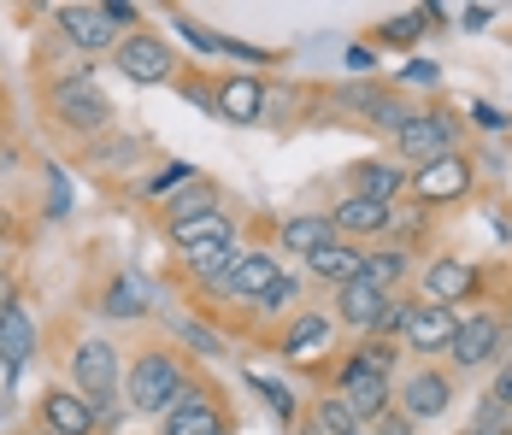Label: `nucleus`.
<instances>
[{
	"mask_svg": "<svg viewBox=\"0 0 512 435\" xmlns=\"http://www.w3.org/2000/svg\"><path fill=\"white\" fill-rule=\"evenodd\" d=\"M389 142H395V159H407V165L448 159V153H460V118L442 112V106H436V112H412Z\"/></svg>",
	"mask_w": 512,
	"mask_h": 435,
	"instance_id": "nucleus-4",
	"label": "nucleus"
},
{
	"mask_svg": "<svg viewBox=\"0 0 512 435\" xmlns=\"http://www.w3.org/2000/svg\"><path fill=\"white\" fill-rule=\"evenodd\" d=\"M236 236H212V242H189L183 247V265H189V277H201V283H212V277H224L230 265H236Z\"/></svg>",
	"mask_w": 512,
	"mask_h": 435,
	"instance_id": "nucleus-24",
	"label": "nucleus"
},
{
	"mask_svg": "<svg viewBox=\"0 0 512 435\" xmlns=\"http://www.w3.org/2000/svg\"><path fill=\"white\" fill-rule=\"evenodd\" d=\"M407 165L401 159H359L354 165V189L348 194H365V200H383V206H401L407 194Z\"/></svg>",
	"mask_w": 512,
	"mask_h": 435,
	"instance_id": "nucleus-16",
	"label": "nucleus"
},
{
	"mask_svg": "<svg viewBox=\"0 0 512 435\" xmlns=\"http://www.w3.org/2000/svg\"><path fill=\"white\" fill-rule=\"evenodd\" d=\"M53 24H59V36H65L71 48H83V53L118 48V30H112V18H106L101 6H59Z\"/></svg>",
	"mask_w": 512,
	"mask_h": 435,
	"instance_id": "nucleus-14",
	"label": "nucleus"
},
{
	"mask_svg": "<svg viewBox=\"0 0 512 435\" xmlns=\"http://www.w3.org/2000/svg\"><path fill=\"white\" fill-rule=\"evenodd\" d=\"M324 242H336V224H330V212H295V218H283V253L312 259Z\"/></svg>",
	"mask_w": 512,
	"mask_h": 435,
	"instance_id": "nucleus-21",
	"label": "nucleus"
},
{
	"mask_svg": "<svg viewBox=\"0 0 512 435\" xmlns=\"http://www.w3.org/2000/svg\"><path fill=\"white\" fill-rule=\"evenodd\" d=\"M283 277V259L277 253H265V247H254V253H236V265L224 271V277H212L206 289L212 294H236V300H265V289Z\"/></svg>",
	"mask_w": 512,
	"mask_h": 435,
	"instance_id": "nucleus-11",
	"label": "nucleus"
},
{
	"mask_svg": "<svg viewBox=\"0 0 512 435\" xmlns=\"http://www.w3.org/2000/svg\"><path fill=\"white\" fill-rule=\"evenodd\" d=\"M42 435H48V430H42Z\"/></svg>",
	"mask_w": 512,
	"mask_h": 435,
	"instance_id": "nucleus-49",
	"label": "nucleus"
},
{
	"mask_svg": "<svg viewBox=\"0 0 512 435\" xmlns=\"http://www.w3.org/2000/svg\"><path fill=\"white\" fill-rule=\"evenodd\" d=\"M95 165H112V171H124L130 159H142V142L136 136H118V142H95V153H89Z\"/></svg>",
	"mask_w": 512,
	"mask_h": 435,
	"instance_id": "nucleus-32",
	"label": "nucleus"
},
{
	"mask_svg": "<svg viewBox=\"0 0 512 435\" xmlns=\"http://www.w3.org/2000/svg\"><path fill=\"white\" fill-rule=\"evenodd\" d=\"M71 377H77V394L89 400V412L95 418H118V406H124V371H118V347L101 336H83L71 347Z\"/></svg>",
	"mask_w": 512,
	"mask_h": 435,
	"instance_id": "nucleus-1",
	"label": "nucleus"
},
{
	"mask_svg": "<svg viewBox=\"0 0 512 435\" xmlns=\"http://www.w3.org/2000/svg\"><path fill=\"white\" fill-rule=\"evenodd\" d=\"M212 212H224V206H218V183H206V177L183 183L165 200V224H195V218H212Z\"/></svg>",
	"mask_w": 512,
	"mask_h": 435,
	"instance_id": "nucleus-23",
	"label": "nucleus"
},
{
	"mask_svg": "<svg viewBox=\"0 0 512 435\" xmlns=\"http://www.w3.org/2000/svg\"><path fill=\"white\" fill-rule=\"evenodd\" d=\"M359 259H365V247H354V242H342V236H336V242H324L307 259V271L318 277V283H336V289H342V283H354V277H359Z\"/></svg>",
	"mask_w": 512,
	"mask_h": 435,
	"instance_id": "nucleus-22",
	"label": "nucleus"
},
{
	"mask_svg": "<svg viewBox=\"0 0 512 435\" xmlns=\"http://www.w3.org/2000/svg\"><path fill=\"white\" fill-rule=\"evenodd\" d=\"M177 336L189 341V347H195V353H206V359H218V353H224V341L212 336V330H206V324H195V318H177Z\"/></svg>",
	"mask_w": 512,
	"mask_h": 435,
	"instance_id": "nucleus-34",
	"label": "nucleus"
},
{
	"mask_svg": "<svg viewBox=\"0 0 512 435\" xmlns=\"http://www.w3.org/2000/svg\"><path fill=\"white\" fill-rule=\"evenodd\" d=\"M48 100H53V118H59L65 130L101 136L106 124H112V100H106V89L95 83V71H65V77H53Z\"/></svg>",
	"mask_w": 512,
	"mask_h": 435,
	"instance_id": "nucleus-3",
	"label": "nucleus"
},
{
	"mask_svg": "<svg viewBox=\"0 0 512 435\" xmlns=\"http://www.w3.org/2000/svg\"><path fill=\"white\" fill-rule=\"evenodd\" d=\"M212 112L230 118V124H259L265 118V83L259 77H224L218 95H212Z\"/></svg>",
	"mask_w": 512,
	"mask_h": 435,
	"instance_id": "nucleus-17",
	"label": "nucleus"
},
{
	"mask_svg": "<svg viewBox=\"0 0 512 435\" xmlns=\"http://www.w3.org/2000/svg\"><path fill=\"white\" fill-rule=\"evenodd\" d=\"M365 430H371V435H412V430H418V424H407V418H401V412L389 406V412H383L377 424H365Z\"/></svg>",
	"mask_w": 512,
	"mask_h": 435,
	"instance_id": "nucleus-40",
	"label": "nucleus"
},
{
	"mask_svg": "<svg viewBox=\"0 0 512 435\" xmlns=\"http://www.w3.org/2000/svg\"><path fill=\"white\" fill-rule=\"evenodd\" d=\"M195 177H201L195 165H183V159H171V165H165L159 177H148V194H171V189H183V183H195Z\"/></svg>",
	"mask_w": 512,
	"mask_h": 435,
	"instance_id": "nucleus-36",
	"label": "nucleus"
},
{
	"mask_svg": "<svg viewBox=\"0 0 512 435\" xmlns=\"http://www.w3.org/2000/svg\"><path fill=\"white\" fill-rule=\"evenodd\" d=\"M330 224H336V236L342 242H383L389 230H395V206H383V200H365V194H342L336 206H330Z\"/></svg>",
	"mask_w": 512,
	"mask_h": 435,
	"instance_id": "nucleus-9",
	"label": "nucleus"
},
{
	"mask_svg": "<svg viewBox=\"0 0 512 435\" xmlns=\"http://www.w3.org/2000/svg\"><path fill=\"white\" fill-rule=\"evenodd\" d=\"M489 18H495V6H465V12H460L465 30H489Z\"/></svg>",
	"mask_w": 512,
	"mask_h": 435,
	"instance_id": "nucleus-44",
	"label": "nucleus"
},
{
	"mask_svg": "<svg viewBox=\"0 0 512 435\" xmlns=\"http://www.w3.org/2000/svg\"><path fill=\"white\" fill-rule=\"evenodd\" d=\"M101 12L112 18V30H118V24H136V18H142V12H136V6H124V0H101Z\"/></svg>",
	"mask_w": 512,
	"mask_h": 435,
	"instance_id": "nucleus-43",
	"label": "nucleus"
},
{
	"mask_svg": "<svg viewBox=\"0 0 512 435\" xmlns=\"http://www.w3.org/2000/svg\"><path fill=\"white\" fill-rule=\"evenodd\" d=\"M112 59H118V71H124L130 83H165V77L177 71L171 48H165L159 36H148V30H136V36H118Z\"/></svg>",
	"mask_w": 512,
	"mask_h": 435,
	"instance_id": "nucleus-12",
	"label": "nucleus"
},
{
	"mask_svg": "<svg viewBox=\"0 0 512 435\" xmlns=\"http://www.w3.org/2000/svg\"><path fill=\"white\" fill-rule=\"evenodd\" d=\"M248 383H254L259 394H265V406H271V412H277L283 424L295 418V388H289V383H277V377H248Z\"/></svg>",
	"mask_w": 512,
	"mask_h": 435,
	"instance_id": "nucleus-33",
	"label": "nucleus"
},
{
	"mask_svg": "<svg viewBox=\"0 0 512 435\" xmlns=\"http://www.w3.org/2000/svg\"><path fill=\"white\" fill-rule=\"evenodd\" d=\"M48 183H53L48 218H65V212H71V189H65V177H59V165H48Z\"/></svg>",
	"mask_w": 512,
	"mask_h": 435,
	"instance_id": "nucleus-39",
	"label": "nucleus"
},
{
	"mask_svg": "<svg viewBox=\"0 0 512 435\" xmlns=\"http://www.w3.org/2000/svg\"><path fill=\"white\" fill-rule=\"evenodd\" d=\"M401 77H407V83H424V89H436V83H442V65H436V59H407Z\"/></svg>",
	"mask_w": 512,
	"mask_h": 435,
	"instance_id": "nucleus-38",
	"label": "nucleus"
},
{
	"mask_svg": "<svg viewBox=\"0 0 512 435\" xmlns=\"http://www.w3.org/2000/svg\"><path fill=\"white\" fill-rule=\"evenodd\" d=\"M359 435H371V430H359Z\"/></svg>",
	"mask_w": 512,
	"mask_h": 435,
	"instance_id": "nucleus-48",
	"label": "nucleus"
},
{
	"mask_svg": "<svg viewBox=\"0 0 512 435\" xmlns=\"http://www.w3.org/2000/svg\"><path fill=\"white\" fill-rule=\"evenodd\" d=\"M348 71H371V48H348Z\"/></svg>",
	"mask_w": 512,
	"mask_h": 435,
	"instance_id": "nucleus-46",
	"label": "nucleus"
},
{
	"mask_svg": "<svg viewBox=\"0 0 512 435\" xmlns=\"http://www.w3.org/2000/svg\"><path fill=\"white\" fill-rule=\"evenodd\" d=\"M330 312H295V324L283 330V353L289 359H312L318 347H330Z\"/></svg>",
	"mask_w": 512,
	"mask_h": 435,
	"instance_id": "nucleus-26",
	"label": "nucleus"
},
{
	"mask_svg": "<svg viewBox=\"0 0 512 435\" xmlns=\"http://www.w3.org/2000/svg\"><path fill=\"white\" fill-rule=\"evenodd\" d=\"M312 430H318V435H359L365 424L348 412V400H342V394H324V400L312 406Z\"/></svg>",
	"mask_w": 512,
	"mask_h": 435,
	"instance_id": "nucleus-28",
	"label": "nucleus"
},
{
	"mask_svg": "<svg viewBox=\"0 0 512 435\" xmlns=\"http://www.w3.org/2000/svg\"><path fill=\"white\" fill-rule=\"evenodd\" d=\"M483 418H512V359H501V371H495V388L483 394V406H477V424Z\"/></svg>",
	"mask_w": 512,
	"mask_h": 435,
	"instance_id": "nucleus-31",
	"label": "nucleus"
},
{
	"mask_svg": "<svg viewBox=\"0 0 512 435\" xmlns=\"http://www.w3.org/2000/svg\"><path fill=\"white\" fill-rule=\"evenodd\" d=\"M471 289H477L471 259H430V265H424V300H436V306H460Z\"/></svg>",
	"mask_w": 512,
	"mask_h": 435,
	"instance_id": "nucleus-18",
	"label": "nucleus"
},
{
	"mask_svg": "<svg viewBox=\"0 0 512 435\" xmlns=\"http://www.w3.org/2000/svg\"><path fill=\"white\" fill-rule=\"evenodd\" d=\"M218 53H230V59H248V65H271V53H265V48H248V42H230V36L218 42Z\"/></svg>",
	"mask_w": 512,
	"mask_h": 435,
	"instance_id": "nucleus-41",
	"label": "nucleus"
},
{
	"mask_svg": "<svg viewBox=\"0 0 512 435\" xmlns=\"http://www.w3.org/2000/svg\"><path fill=\"white\" fill-rule=\"evenodd\" d=\"M501 312H477V318H465L454 341H448V359H454V371H483V365H495L501 359Z\"/></svg>",
	"mask_w": 512,
	"mask_h": 435,
	"instance_id": "nucleus-10",
	"label": "nucleus"
},
{
	"mask_svg": "<svg viewBox=\"0 0 512 435\" xmlns=\"http://www.w3.org/2000/svg\"><path fill=\"white\" fill-rule=\"evenodd\" d=\"M101 312H106V318H142V312H148V283H142L136 271L112 277L106 294H101Z\"/></svg>",
	"mask_w": 512,
	"mask_h": 435,
	"instance_id": "nucleus-27",
	"label": "nucleus"
},
{
	"mask_svg": "<svg viewBox=\"0 0 512 435\" xmlns=\"http://www.w3.org/2000/svg\"><path fill=\"white\" fill-rule=\"evenodd\" d=\"M165 230H171V242H177V247H189V242H212V236H236L224 212H212V218H195V224H165Z\"/></svg>",
	"mask_w": 512,
	"mask_h": 435,
	"instance_id": "nucleus-30",
	"label": "nucleus"
},
{
	"mask_svg": "<svg viewBox=\"0 0 512 435\" xmlns=\"http://www.w3.org/2000/svg\"><path fill=\"white\" fill-rule=\"evenodd\" d=\"M30 353H36V324H30L24 306H12V312L0 318V365H6V371H24Z\"/></svg>",
	"mask_w": 512,
	"mask_h": 435,
	"instance_id": "nucleus-25",
	"label": "nucleus"
},
{
	"mask_svg": "<svg viewBox=\"0 0 512 435\" xmlns=\"http://www.w3.org/2000/svg\"><path fill=\"white\" fill-rule=\"evenodd\" d=\"M336 394L348 400V412H354L359 424H377V418L395 406V383H389L383 371L354 365V359H342V371H336Z\"/></svg>",
	"mask_w": 512,
	"mask_h": 435,
	"instance_id": "nucleus-7",
	"label": "nucleus"
},
{
	"mask_svg": "<svg viewBox=\"0 0 512 435\" xmlns=\"http://www.w3.org/2000/svg\"><path fill=\"white\" fill-rule=\"evenodd\" d=\"M471 118H477V130H489V136L507 130V112H495V106H471Z\"/></svg>",
	"mask_w": 512,
	"mask_h": 435,
	"instance_id": "nucleus-42",
	"label": "nucleus"
},
{
	"mask_svg": "<svg viewBox=\"0 0 512 435\" xmlns=\"http://www.w3.org/2000/svg\"><path fill=\"white\" fill-rule=\"evenodd\" d=\"M212 424H218V406H212V394L189 383L183 394H177V406L159 418V435H206Z\"/></svg>",
	"mask_w": 512,
	"mask_h": 435,
	"instance_id": "nucleus-19",
	"label": "nucleus"
},
{
	"mask_svg": "<svg viewBox=\"0 0 512 435\" xmlns=\"http://www.w3.org/2000/svg\"><path fill=\"white\" fill-rule=\"evenodd\" d=\"M359 277H365V283H377L383 294H395V289L412 277V253H407L401 242L365 247V259H359Z\"/></svg>",
	"mask_w": 512,
	"mask_h": 435,
	"instance_id": "nucleus-20",
	"label": "nucleus"
},
{
	"mask_svg": "<svg viewBox=\"0 0 512 435\" xmlns=\"http://www.w3.org/2000/svg\"><path fill=\"white\" fill-rule=\"evenodd\" d=\"M183 388H189V377H183V365L171 353H142L130 365V377H124V406L142 412V418H165Z\"/></svg>",
	"mask_w": 512,
	"mask_h": 435,
	"instance_id": "nucleus-2",
	"label": "nucleus"
},
{
	"mask_svg": "<svg viewBox=\"0 0 512 435\" xmlns=\"http://www.w3.org/2000/svg\"><path fill=\"white\" fill-rule=\"evenodd\" d=\"M289 306H301V283L295 277H277L265 289V300H259V312H289Z\"/></svg>",
	"mask_w": 512,
	"mask_h": 435,
	"instance_id": "nucleus-35",
	"label": "nucleus"
},
{
	"mask_svg": "<svg viewBox=\"0 0 512 435\" xmlns=\"http://www.w3.org/2000/svg\"><path fill=\"white\" fill-rule=\"evenodd\" d=\"M389 300H395V294H383L377 283L354 277V283H342V289H336V324H348V330H359V336H377V324H383Z\"/></svg>",
	"mask_w": 512,
	"mask_h": 435,
	"instance_id": "nucleus-13",
	"label": "nucleus"
},
{
	"mask_svg": "<svg viewBox=\"0 0 512 435\" xmlns=\"http://www.w3.org/2000/svg\"><path fill=\"white\" fill-rule=\"evenodd\" d=\"M460 330L454 306H436V300H407V318H401V347L407 353H448V341Z\"/></svg>",
	"mask_w": 512,
	"mask_h": 435,
	"instance_id": "nucleus-6",
	"label": "nucleus"
},
{
	"mask_svg": "<svg viewBox=\"0 0 512 435\" xmlns=\"http://www.w3.org/2000/svg\"><path fill=\"white\" fill-rule=\"evenodd\" d=\"M465 189H471V159H465V153L430 159V165H418L407 177V194L418 206H448V200H460Z\"/></svg>",
	"mask_w": 512,
	"mask_h": 435,
	"instance_id": "nucleus-8",
	"label": "nucleus"
},
{
	"mask_svg": "<svg viewBox=\"0 0 512 435\" xmlns=\"http://www.w3.org/2000/svg\"><path fill=\"white\" fill-rule=\"evenodd\" d=\"M442 18V6H418V12H401V18H389L383 30H377V42H395V48H407V42H418L430 24Z\"/></svg>",
	"mask_w": 512,
	"mask_h": 435,
	"instance_id": "nucleus-29",
	"label": "nucleus"
},
{
	"mask_svg": "<svg viewBox=\"0 0 512 435\" xmlns=\"http://www.w3.org/2000/svg\"><path fill=\"white\" fill-rule=\"evenodd\" d=\"M206 435H236V430H230V424H224V418H218V424H212V430H206Z\"/></svg>",
	"mask_w": 512,
	"mask_h": 435,
	"instance_id": "nucleus-47",
	"label": "nucleus"
},
{
	"mask_svg": "<svg viewBox=\"0 0 512 435\" xmlns=\"http://www.w3.org/2000/svg\"><path fill=\"white\" fill-rule=\"evenodd\" d=\"M448 406H454V377L442 365H418L407 383L395 388V412L407 424H436V418H448Z\"/></svg>",
	"mask_w": 512,
	"mask_h": 435,
	"instance_id": "nucleus-5",
	"label": "nucleus"
},
{
	"mask_svg": "<svg viewBox=\"0 0 512 435\" xmlns=\"http://www.w3.org/2000/svg\"><path fill=\"white\" fill-rule=\"evenodd\" d=\"M177 30H183V42H189L195 53H218V42H224V36H212V30L195 24V18H177Z\"/></svg>",
	"mask_w": 512,
	"mask_h": 435,
	"instance_id": "nucleus-37",
	"label": "nucleus"
},
{
	"mask_svg": "<svg viewBox=\"0 0 512 435\" xmlns=\"http://www.w3.org/2000/svg\"><path fill=\"white\" fill-rule=\"evenodd\" d=\"M12 306H18V289H12V277H6V271H0V318H6V312H12Z\"/></svg>",
	"mask_w": 512,
	"mask_h": 435,
	"instance_id": "nucleus-45",
	"label": "nucleus"
},
{
	"mask_svg": "<svg viewBox=\"0 0 512 435\" xmlns=\"http://www.w3.org/2000/svg\"><path fill=\"white\" fill-rule=\"evenodd\" d=\"M95 412H89V400L77 394V388H48L42 394V430L48 435H95Z\"/></svg>",
	"mask_w": 512,
	"mask_h": 435,
	"instance_id": "nucleus-15",
	"label": "nucleus"
}]
</instances>
